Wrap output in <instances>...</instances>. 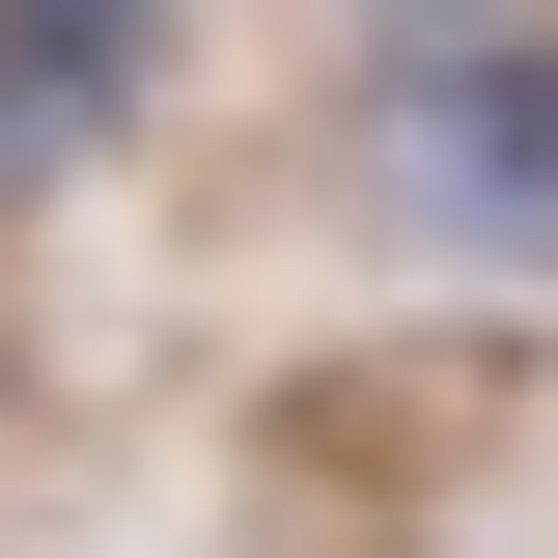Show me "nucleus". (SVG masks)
Wrapping results in <instances>:
<instances>
[{
  "label": "nucleus",
  "mask_w": 558,
  "mask_h": 558,
  "mask_svg": "<svg viewBox=\"0 0 558 558\" xmlns=\"http://www.w3.org/2000/svg\"><path fill=\"white\" fill-rule=\"evenodd\" d=\"M112 84H140V28H57V0H0V196H28V168H84V140H112Z\"/></svg>",
  "instance_id": "2"
},
{
  "label": "nucleus",
  "mask_w": 558,
  "mask_h": 558,
  "mask_svg": "<svg viewBox=\"0 0 558 558\" xmlns=\"http://www.w3.org/2000/svg\"><path fill=\"white\" fill-rule=\"evenodd\" d=\"M391 168H418V223L558 252V28H502V57H418V84H391Z\"/></svg>",
  "instance_id": "1"
},
{
  "label": "nucleus",
  "mask_w": 558,
  "mask_h": 558,
  "mask_svg": "<svg viewBox=\"0 0 558 558\" xmlns=\"http://www.w3.org/2000/svg\"><path fill=\"white\" fill-rule=\"evenodd\" d=\"M57 28H168V0H57Z\"/></svg>",
  "instance_id": "3"
}]
</instances>
